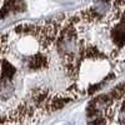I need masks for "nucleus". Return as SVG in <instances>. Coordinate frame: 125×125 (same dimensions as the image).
I'll return each instance as SVG.
<instances>
[{"mask_svg":"<svg viewBox=\"0 0 125 125\" xmlns=\"http://www.w3.org/2000/svg\"><path fill=\"white\" fill-rule=\"evenodd\" d=\"M89 125H125V76L119 84L93 99Z\"/></svg>","mask_w":125,"mask_h":125,"instance_id":"nucleus-1","label":"nucleus"},{"mask_svg":"<svg viewBox=\"0 0 125 125\" xmlns=\"http://www.w3.org/2000/svg\"><path fill=\"white\" fill-rule=\"evenodd\" d=\"M20 0H0V19L11 13L13 9H19Z\"/></svg>","mask_w":125,"mask_h":125,"instance_id":"nucleus-2","label":"nucleus"}]
</instances>
